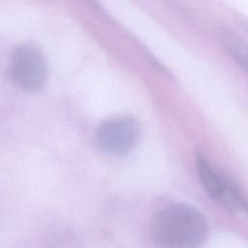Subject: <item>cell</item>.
Returning <instances> with one entry per match:
<instances>
[{
	"label": "cell",
	"mask_w": 248,
	"mask_h": 248,
	"mask_svg": "<svg viewBox=\"0 0 248 248\" xmlns=\"http://www.w3.org/2000/svg\"><path fill=\"white\" fill-rule=\"evenodd\" d=\"M207 232L202 212L185 203L163 208L150 224V235L158 248H201Z\"/></svg>",
	"instance_id": "1"
},
{
	"label": "cell",
	"mask_w": 248,
	"mask_h": 248,
	"mask_svg": "<svg viewBox=\"0 0 248 248\" xmlns=\"http://www.w3.org/2000/svg\"><path fill=\"white\" fill-rule=\"evenodd\" d=\"M9 74L14 83L19 88L29 92L40 90L47 76L44 53L31 44L17 46L12 53Z\"/></svg>",
	"instance_id": "2"
},
{
	"label": "cell",
	"mask_w": 248,
	"mask_h": 248,
	"mask_svg": "<svg viewBox=\"0 0 248 248\" xmlns=\"http://www.w3.org/2000/svg\"><path fill=\"white\" fill-rule=\"evenodd\" d=\"M140 125L130 116H119L104 121L96 131L98 146L110 155L129 153L137 143Z\"/></svg>",
	"instance_id": "3"
},
{
	"label": "cell",
	"mask_w": 248,
	"mask_h": 248,
	"mask_svg": "<svg viewBox=\"0 0 248 248\" xmlns=\"http://www.w3.org/2000/svg\"><path fill=\"white\" fill-rule=\"evenodd\" d=\"M196 168L203 189L217 202L232 210L244 203L235 185L215 169L202 154L197 153Z\"/></svg>",
	"instance_id": "4"
},
{
	"label": "cell",
	"mask_w": 248,
	"mask_h": 248,
	"mask_svg": "<svg viewBox=\"0 0 248 248\" xmlns=\"http://www.w3.org/2000/svg\"><path fill=\"white\" fill-rule=\"evenodd\" d=\"M221 41L234 61L248 73V44L231 31L222 32Z\"/></svg>",
	"instance_id": "5"
},
{
	"label": "cell",
	"mask_w": 248,
	"mask_h": 248,
	"mask_svg": "<svg viewBox=\"0 0 248 248\" xmlns=\"http://www.w3.org/2000/svg\"><path fill=\"white\" fill-rule=\"evenodd\" d=\"M247 209H248V206H247Z\"/></svg>",
	"instance_id": "6"
}]
</instances>
